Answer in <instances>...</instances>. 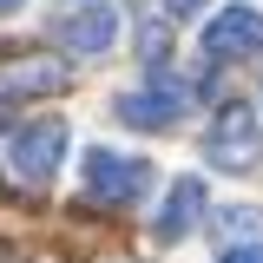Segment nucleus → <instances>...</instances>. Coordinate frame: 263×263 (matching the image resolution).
Returning <instances> with one entry per match:
<instances>
[{
	"label": "nucleus",
	"mask_w": 263,
	"mask_h": 263,
	"mask_svg": "<svg viewBox=\"0 0 263 263\" xmlns=\"http://www.w3.org/2000/svg\"><path fill=\"white\" fill-rule=\"evenodd\" d=\"M217 263H263V243H230Z\"/></svg>",
	"instance_id": "11"
},
{
	"label": "nucleus",
	"mask_w": 263,
	"mask_h": 263,
	"mask_svg": "<svg viewBox=\"0 0 263 263\" xmlns=\"http://www.w3.org/2000/svg\"><path fill=\"white\" fill-rule=\"evenodd\" d=\"M204 53L211 60H257L263 53V13L257 7H224L204 27Z\"/></svg>",
	"instance_id": "4"
},
{
	"label": "nucleus",
	"mask_w": 263,
	"mask_h": 263,
	"mask_svg": "<svg viewBox=\"0 0 263 263\" xmlns=\"http://www.w3.org/2000/svg\"><path fill=\"white\" fill-rule=\"evenodd\" d=\"M138 53L158 66V60H164V27H145V33H138Z\"/></svg>",
	"instance_id": "10"
},
{
	"label": "nucleus",
	"mask_w": 263,
	"mask_h": 263,
	"mask_svg": "<svg viewBox=\"0 0 263 263\" xmlns=\"http://www.w3.org/2000/svg\"><path fill=\"white\" fill-rule=\"evenodd\" d=\"M112 40H119V7H112V0H86V7H72L60 20V46L66 53H86V60H92Z\"/></svg>",
	"instance_id": "5"
},
{
	"label": "nucleus",
	"mask_w": 263,
	"mask_h": 263,
	"mask_svg": "<svg viewBox=\"0 0 263 263\" xmlns=\"http://www.w3.org/2000/svg\"><path fill=\"white\" fill-rule=\"evenodd\" d=\"M66 92V60H7L0 66V99H53Z\"/></svg>",
	"instance_id": "6"
},
{
	"label": "nucleus",
	"mask_w": 263,
	"mask_h": 263,
	"mask_svg": "<svg viewBox=\"0 0 263 263\" xmlns=\"http://www.w3.org/2000/svg\"><path fill=\"white\" fill-rule=\"evenodd\" d=\"M86 184L105 204H138L152 191V164L145 158H119V152H86Z\"/></svg>",
	"instance_id": "3"
},
{
	"label": "nucleus",
	"mask_w": 263,
	"mask_h": 263,
	"mask_svg": "<svg viewBox=\"0 0 263 263\" xmlns=\"http://www.w3.org/2000/svg\"><path fill=\"white\" fill-rule=\"evenodd\" d=\"M13 7H20V0H0V13H13Z\"/></svg>",
	"instance_id": "13"
},
{
	"label": "nucleus",
	"mask_w": 263,
	"mask_h": 263,
	"mask_svg": "<svg viewBox=\"0 0 263 263\" xmlns=\"http://www.w3.org/2000/svg\"><path fill=\"white\" fill-rule=\"evenodd\" d=\"M197 211H204V178H178L152 230H158L164 243H184V237H191V224H197Z\"/></svg>",
	"instance_id": "7"
},
{
	"label": "nucleus",
	"mask_w": 263,
	"mask_h": 263,
	"mask_svg": "<svg viewBox=\"0 0 263 263\" xmlns=\"http://www.w3.org/2000/svg\"><path fill=\"white\" fill-rule=\"evenodd\" d=\"M197 7H204V0H164V13H171V20H191Z\"/></svg>",
	"instance_id": "12"
},
{
	"label": "nucleus",
	"mask_w": 263,
	"mask_h": 263,
	"mask_svg": "<svg viewBox=\"0 0 263 263\" xmlns=\"http://www.w3.org/2000/svg\"><path fill=\"white\" fill-rule=\"evenodd\" d=\"M112 112H119L125 125H138V132H164V125L184 119V112H178L171 99H158V92H125V99H112Z\"/></svg>",
	"instance_id": "8"
},
{
	"label": "nucleus",
	"mask_w": 263,
	"mask_h": 263,
	"mask_svg": "<svg viewBox=\"0 0 263 263\" xmlns=\"http://www.w3.org/2000/svg\"><path fill=\"white\" fill-rule=\"evenodd\" d=\"M217 224L237 230V237H257V230H263V211H257V204H224V211H217Z\"/></svg>",
	"instance_id": "9"
},
{
	"label": "nucleus",
	"mask_w": 263,
	"mask_h": 263,
	"mask_svg": "<svg viewBox=\"0 0 263 263\" xmlns=\"http://www.w3.org/2000/svg\"><path fill=\"white\" fill-rule=\"evenodd\" d=\"M211 164H224V171H257L263 164V132L250 119V105L224 99V112L211 125Z\"/></svg>",
	"instance_id": "1"
},
{
	"label": "nucleus",
	"mask_w": 263,
	"mask_h": 263,
	"mask_svg": "<svg viewBox=\"0 0 263 263\" xmlns=\"http://www.w3.org/2000/svg\"><path fill=\"white\" fill-rule=\"evenodd\" d=\"M66 145H72V132L60 125V119H40V125H27V132H13V171L27 178V184H46L53 171H60V158H66Z\"/></svg>",
	"instance_id": "2"
}]
</instances>
